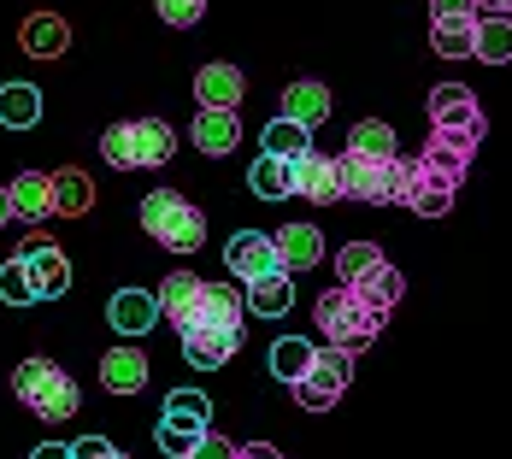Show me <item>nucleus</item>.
Returning <instances> with one entry per match:
<instances>
[{"mask_svg": "<svg viewBox=\"0 0 512 459\" xmlns=\"http://www.w3.org/2000/svg\"><path fill=\"white\" fill-rule=\"evenodd\" d=\"M189 136L201 153H236L242 148V118H236V106H201Z\"/></svg>", "mask_w": 512, "mask_h": 459, "instance_id": "nucleus-14", "label": "nucleus"}, {"mask_svg": "<svg viewBox=\"0 0 512 459\" xmlns=\"http://www.w3.org/2000/svg\"><path fill=\"white\" fill-rule=\"evenodd\" d=\"M30 459H71V448H65V442H42Z\"/></svg>", "mask_w": 512, "mask_h": 459, "instance_id": "nucleus-43", "label": "nucleus"}, {"mask_svg": "<svg viewBox=\"0 0 512 459\" xmlns=\"http://www.w3.org/2000/svg\"><path fill=\"white\" fill-rule=\"evenodd\" d=\"M142 230L154 236L159 248H171V254H195L206 242V218L195 201H183L177 189H154L148 201H142Z\"/></svg>", "mask_w": 512, "mask_h": 459, "instance_id": "nucleus-3", "label": "nucleus"}, {"mask_svg": "<svg viewBox=\"0 0 512 459\" xmlns=\"http://www.w3.org/2000/svg\"><path fill=\"white\" fill-rule=\"evenodd\" d=\"M348 383H354V354L330 342V348H312V365L289 383V389H295V401L307 412H330L348 395Z\"/></svg>", "mask_w": 512, "mask_h": 459, "instance_id": "nucleus-5", "label": "nucleus"}, {"mask_svg": "<svg viewBox=\"0 0 512 459\" xmlns=\"http://www.w3.org/2000/svg\"><path fill=\"white\" fill-rule=\"evenodd\" d=\"M71 459H112V442L106 436H83V442H71Z\"/></svg>", "mask_w": 512, "mask_h": 459, "instance_id": "nucleus-41", "label": "nucleus"}, {"mask_svg": "<svg viewBox=\"0 0 512 459\" xmlns=\"http://www.w3.org/2000/svg\"><path fill=\"white\" fill-rule=\"evenodd\" d=\"M101 383L112 389V395H136V389H148V354H142L136 342L106 348L101 354Z\"/></svg>", "mask_w": 512, "mask_h": 459, "instance_id": "nucleus-13", "label": "nucleus"}, {"mask_svg": "<svg viewBox=\"0 0 512 459\" xmlns=\"http://www.w3.org/2000/svg\"><path fill=\"white\" fill-rule=\"evenodd\" d=\"M471 30H477V24H448V18H436V24H430V48L442 53V59H465V53H471Z\"/></svg>", "mask_w": 512, "mask_h": 459, "instance_id": "nucleus-33", "label": "nucleus"}, {"mask_svg": "<svg viewBox=\"0 0 512 459\" xmlns=\"http://www.w3.org/2000/svg\"><path fill=\"white\" fill-rule=\"evenodd\" d=\"M348 153H365V159H389L395 153V130L383 118H359L348 130Z\"/></svg>", "mask_w": 512, "mask_h": 459, "instance_id": "nucleus-31", "label": "nucleus"}, {"mask_svg": "<svg viewBox=\"0 0 512 459\" xmlns=\"http://www.w3.org/2000/svg\"><path fill=\"white\" fill-rule=\"evenodd\" d=\"M348 289H354L359 301H365L377 318H383V324H389V312H395V306H401V295H407V277H401L389 259H377V265H365L359 277H348Z\"/></svg>", "mask_w": 512, "mask_h": 459, "instance_id": "nucleus-11", "label": "nucleus"}, {"mask_svg": "<svg viewBox=\"0 0 512 459\" xmlns=\"http://www.w3.org/2000/svg\"><path fill=\"white\" fill-rule=\"evenodd\" d=\"M165 424L206 430V424H212V401H206L201 389H171V395H165Z\"/></svg>", "mask_w": 512, "mask_h": 459, "instance_id": "nucleus-27", "label": "nucleus"}, {"mask_svg": "<svg viewBox=\"0 0 512 459\" xmlns=\"http://www.w3.org/2000/svg\"><path fill=\"white\" fill-rule=\"evenodd\" d=\"M101 153H106V165H112V171H136V153H130V124H106Z\"/></svg>", "mask_w": 512, "mask_h": 459, "instance_id": "nucleus-35", "label": "nucleus"}, {"mask_svg": "<svg viewBox=\"0 0 512 459\" xmlns=\"http://www.w3.org/2000/svg\"><path fill=\"white\" fill-rule=\"evenodd\" d=\"M483 12H501V18H512V0H477Z\"/></svg>", "mask_w": 512, "mask_h": 459, "instance_id": "nucleus-44", "label": "nucleus"}, {"mask_svg": "<svg viewBox=\"0 0 512 459\" xmlns=\"http://www.w3.org/2000/svg\"><path fill=\"white\" fill-rule=\"evenodd\" d=\"M154 6H159V18H165V24H177V30L201 24V12H206V0H154Z\"/></svg>", "mask_w": 512, "mask_h": 459, "instance_id": "nucleus-37", "label": "nucleus"}, {"mask_svg": "<svg viewBox=\"0 0 512 459\" xmlns=\"http://www.w3.org/2000/svg\"><path fill=\"white\" fill-rule=\"evenodd\" d=\"M130 153L136 165H165L177 153V130L165 118H130Z\"/></svg>", "mask_w": 512, "mask_h": 459, "instance_id": "nucleus-21", "label": "nucleus"}, {"mask_svg": "<svg viewBox=\"0 0 512 459\" xmlns=\"http://www.w3.org/2000/svg\"><path fill=\"white\" fill-rule=\"evenodd\" d=\"M318 330L336 342V348H348V354H359V348H371L377 342V330H383V318L371 312V306L359 301L354 289L342 283V289H330V295H318Z\"/></svg>", "mask_w": 512, "mask_h": 459, "instance_id": "nucleus-4", "label": "nucleus"}, {"mask_svg": "<svg viewBox=\"0 0 512 459\" xmlns=\"http://www.w3.org/2000/svg\"><path fill=\"white\" fill-rule=\"evenodd\" d=\"M195 324H242V289L230 283H206V301Z\"/></svg>", "mask_w": 512, "mask_h": 459, "instance_id": "nucleus-32", "label": "nucleus"}, {"mask_svg": "<svg viewBox=\"0 0 512 459\" xmlns=\"http://www.w3.org/2000/svg\"><path fill=\"white\" fill-rule=\"evenodd\" d=\"M259 148L277 153V159H295V153L312 148V130H307V124H295V118H271V124H265V136H259Z\"/></svg>", "mask_w": 512, "mask_h": 459, "instance_id": "nucleus-28", "label": "nucleus"}, {"mask_svg": "<svg viewBox=\"0 0 512 459\" xmlns=\"http://www.w3.org/2000/svg\"><path fill=\"white\" fill-rule=\"evenodd\" d=\"M236 459H283L277 448H265V442H248V448H236Z\"/></svg>", "mask_w": 512, "mask_h": 459, "instance_id": "nucleus-42", "label": "nucleus"}, {"mask_svg": "<svg viewBox=\"0 0 512 459\" xmlns=\"http://www.w3.org/2000/svg\"><path fill=\"white\" fill-rule=\"evenodd\" d=\"M342 165V201H365V206H383L401 195V153L389 159H365V153H336Z\"/></svg>", "mask_w": 512, "mask_h": 459, "instance_id": "nucleus-6", "label": "nucleus"}, {"mask_svg": "<svg viewBox=\"0 0 512 459\" xmlns=\"http://www.w3.org/2000/svg\"><path fill=\"white\" fill-rule=\"evenodd\" d=\"M48 183H53V212H65V218H83L95 206V183L83 171H53Z\"/></svg>", "mask_w": 512, "mask_h": 459, "instance_id": "nucleus-26", "label": "nucleus"}, {"mask_svg": "<svg viewBox=\"0 0 512 459\" xmlns=\"http://www.w3.org/2000/svg\"><path fill=\"white\" fill-rule=\"evenodd\" d=\"M242 95H248V77H242V65H201L195 71V101L201 106H242Z\"/></svg>", "mask_w": 512, "mask_h": 459, "instance_id": "nucleus-18", "label": "nucleus"}, {"mask_svg": "<svg viewBox=\"0 0 512 459\" xmlns=\"http://www.w3.org/2000/svg\"><path fill=\"white\" fill-rule=\"evenodd\" d=\"M0 301L6 306L36 301V283H30V271H24V259H6V265H0Z\"/></svg>", "mask_w": 512, "mask_h": 459, "instance_id": "nucleus-34", "label": "nucleus"}, {"mask_svg": "<svg viewBox=\"0 0 512 459\" xmlns=\"http://www.w3.org/2000/svg\"><path fill=\"white\" fill-rule=\"evenodd\" d=\"M112 459H130V454H118V448H112Z\"/></svg>", "mask_w": 512, "mask_h": 459, "instance_id": "nucleus-46", "label": "nucleus"}, {"mask_svg": "<svg viewBox=\"0 0 512 459\" xmlns=\"http://www.w3.org/2000/svg\"><path fill=\"white\" fill-rule=\"evenodd\" d=\"M6 201H12V218H48L53 212V183L48 171H18L12 183H6Z\"/></svg>", "mask_w": 512, "mask_h": 459, "instance_id": "nucleus-20", "label": "nucleus"}, {"mask_svg": "<svg viewBox=\"0 0 512 459\" xmlns=\"http://www.w3.org/2000/svg\"><path fill=\"white\" fill-rule=\"evenodd\" d=\"M6 218H12V201H6V189H0V230H6Z\"/></svg>", "mask_w": 512, "mask_h": 459, "instance_id": "nucleus-45", "label": "nucleus"}, {"mask_svg": "<svg viewBox=\"0 0 512 459\" xmlns=\"http://www.w3.org/2000/svg\"><path fill=\"white\" fill-rule=\"evenodd\" d=\"M377 259H383L377 242H348V248H336V271H342V283H348V277H359V271L377 265Z\"/></svg>", "mask_w": 512, "mask_h": 459, "instance_id": "nucleus-36", "label": "nucleus"}, {"mask_svg": "<svg viewBox=\"0 0 512 459\" xmlns=\"http://www.w3.org/2000/svg\"><path fill=\"white\" fill-rule=\"evenodd\" d=\"M177 336H183V359L195 371H218V365H230L236 348H242V324H189Z\"/></svg>", "mask_w": 512, "mask_h": 459, "instance_id": "nucleus-8", "label": "nucleus"}, {"mask_svg": "<svg viewBox=\"0 0 512 459\" xmlns=\"http://www.w3.org/2000/svg\"><path fill=\"white\" fill-rule=\"evenodd\" d=\"M12 395L24 401V407L36 412L42 424H65V418H77V407H83V395H77V383L53 365V359H24L18 371H12Z\"/></svg>", "mask_w": 512, "mask_h": 459, "instance_id": "nucleus-2", "label": "nucleus"}, {"mask_svg": "<svg viewBox=\"0 0 512 459\" xmlns=\"http://www.w3.org/2000/svg\"><path fill=\"white\" fill-rule=\"evenodd\" d=\"M242 301L254 306L259 318H283L295 306V271H265V277H254Z\"/></svg>", "mask_w": 512, "mask_h": 459, "instance_id": "nucleus-22", "label": "nucleus"}, {"mask_svg": "<svg viewBox=\"0 0 512 459\" xmlns=\"http://www.w3.org/2000/svg\"><path fill=\"white\" fill-rule=\"evenodd\" d=\"M271 248H277V271H312L324 259V236H318V224H283L271 236Z\"/></svg>", "mask_w": 512, "mask_h": 459, "instance_id": "nucleus-15", "label": "nucleus"}, {"mask_svg": "<svg viewBox=\"0 0 512 459\" xmlns=\"http://www.w3.org/2000/svg\"><path fill=\"white\" fill-rule=\"evenodd\" d=\"M159 318H171L177 330H189L195 318H201V301H206V283L201 277H189V271H171L165 283H159Z\"/></svg>", "mask_w": 512, "mask_h": 459, "instance_id": "nucleus-12", "label": "nucleus"}, {"mask_svg": "<svg viewBox=\"0 0 512 459\" xmlns=\"http://www.w3.org/2000/svg\"><path fill=\"white\" fill-rule=\"evenodd\" d=\"M0 124L6 130H36L42 124V89L36 83H6L0 89Z\"/></svg>", "mask_w": 512, "mask_h": 459, "instance_id": "nucleus-24", "label": "nucleus"}, {"mask_svg": "<svg viewBox=\"0 0 512 459\" xmlns=\"http://www.w3.org/2000/svg\"><path fill=\"white\" fill-rule=\"evenodd\" d=\"M307 365H312V342H301V336H277L271 342V377L277 383H295Z\"/></svg>", "mask_w": 512, "mask_h": 459, "instance_id": "nucleus-30", "label": "nucleus"}, {"mask_svg": "<svg viewBox=\"0 0 512 459\" xmlns=\"http://www.w3.org/2000/svg\"><path fill=\"white\" fill-rule=\"evenodd\" d=\"M471 53L489 59V65H507L512 59V18H501V12L477 18V30H471Z\"/></svg>", "mask_w": 512, "mask_h": 459, "instance_id": "nucleus-25", "label": "nucleus"}, {"mask_svg": "<svg viewBox=\"0 0 512 459\" xmlns=\"http://www.w3.org/2000/svg\"><path fill=\"white\" fill-rule=\"evenodd\" d=\"M248 189H254L259 201H289V165L277 153H259L254 171H248Z\"/></svg>", "mask_w": 512, "mask_h": 459, "instance_id": "nucleus-29", "label": "nucleus"}, {"mask_svg": "<svg viewBox=\"0 0 512 459\" xmlns=\"http://www.w3.org/2000/svg\"><path fill=\"white\" fill-rule=\"evenodd\" d=\"M471 153H477V136L430 124L424 153H418V159H401V195H395V201L412 206V212H424V218H442V212L454 206V195H460Z\"/></svg>", "mask_w": 512, "mask_h": 459, "instance_id": "nucleus-1", "label": "nucleus"}, {"mask_svg": "<svg viewBox=\"0 0 512 459\" xmlns=\"http://www.w3.org/2000/svg\"><path fill=\"white\" fill-rule=\"evenodd\" d=\"M195 436H201V430H183V424H159V454L189 459V448H195Z\"/></svg>", "mask_w": 512, "mask_h": 459, "instance_id": "nucleus-38", "label": "nucleus"}, {"mask_svg": "<svg viewBox=\"0 0 512 459\" xmlns=\"http://www.w3.org/2000/svg\"><path fill=\"white\" fill-rule=\"evenodd\" d=\"M330 89H324V83H289V89H283V118H295V124H324V118H330Z\"/></svg>", "mask_w": 512, "mask_h": 459, "instance_id": "nucleus-23", "label": "nucleus"}, {"mask_svg": "<svg viewBox=\"0 0 512 459\" xmlns=\"http://www.w3.org/2000/svg\"><path fill=\"white\" fill-rule=\"evenodd\" d=\"M430 124H442V130H465V136H489V118H483V106L471 89L460 83H442V89H430Z\"/></svg>", "mask_w": 512, "mask_h": 459, "instance_id": "nucleus-10", "label": "nucleus"}, {"mask_svg": "<svg viewBox=\"0 0 512 459\" xmlns=\"http://www.w3.org/2000/svg\"><path fill=\"white\" fill-rule=\"evenodd\" d=\"M224 265H230L242 283H254L265 271H277V248H271V236H259V230H236L230 248H224Z\"/></svg>", "mask_w": 512, "mask_h": 459, "instance_id": "nucleus-16", "label": "nucleus"}, {"mask_svg": "<svg viewBox=\"0 0 512 459\" xmlns=\"http://www.w3.org/2000/svg\"><path fill=\"white\" fill-rule=\"evenodd\" d=\"M189 459H236V442L212 436V424H206L201 436H195V448H189Z\"/></svg>", "mask_w": 512, "mask_h": 459, "instance_id": "nucleus-40", "label": "nucleus"}, {"mask_svg": "<svg viewBox=\"0 0 512 459\" xmlns=\"http://www.w3.org/2000/svg\"><path fill=\"white\" fill-rule=\"evenodd\" d=\"M18 259H24L30 283H36V301H59V295L71 289V259L59 254V242H48V236H30Z\"/></svg>", "mask_w": 512, "mask_h": 459, "instance_id": "nucleus-9", "label": "nucleus"}, {"mask_svg": "<svg viewBox=\"0 0 512 459\" xmlns=\"http://www.w3.org/2000/svg\"><path fill=\"white\" fill-rule=\"evenodd\" d=\"M18 48L30 53V59H59V53L71 48V24H65L59 12H36V18H24Z\"/></svg>", "mask_w": 512, "mask_h": 459, "instance_id": "nucleus-19", "label": "nucleus"}, {"mask_svg": "<svg viewBox=\"0 0 512 459\" xmlns=\"http://www.w3.org/2000/svg\"><path fill=\"white\" fill-rule=\"evenodd\" d=\"M289 165V195L295 201H312V206H336L342 201V165H336V153H295V159H283Z\"/></svg>", "mask_w": 512, "mask_h": 459, "instance_id": "nucleus-7", "label": "nucleus"}, {"mask_svg": "<svg viewBox=\"0 0 512 459\" xmlns=\"http://www.w3.org/2000/svg\"><path fill=\"white\" fill-rule=\"evenodd\" d=\"M477 12H483L477 0H430V24H436V18H448V24H477Z\"/></svg>", "mask_w": 512, "mask_h": 459, "instance_id": "nucleus-39", "label": "nucleus"}, {"mask_svg": "<svg viewBox=\"0 0 512 459\" xmlns=\"http://www.w3.org/2000/svg\"><path fill=\"white\" fill-rule=\"evenodd\" d=\"M106 324H112L118 336H148V330L159 324V301L148 295V289H118L112 306H106Z\"/></svg>", "mask_w": 512, "mask_h": 459, "instance_id": "nucleus-17", "label": "nucleus"}]
</instances>
